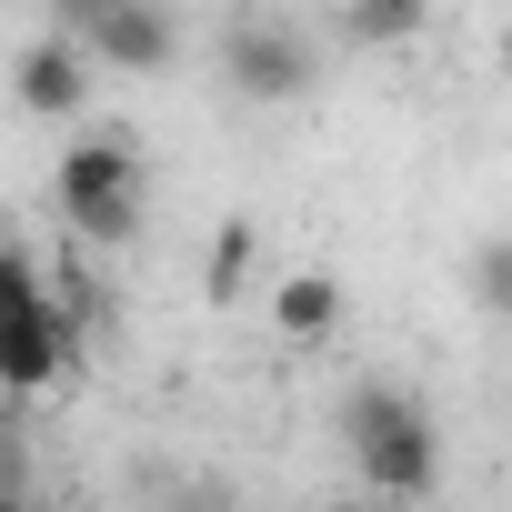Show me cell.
<instances>
[{"mask_svg": "<svg viewBox=\"0 0 512 512\" xmlns=\"http://www.w3.org/2000/svg\"><path fill=\"white\" fill-rule=\"evenodd\" d=\"M0 302H11V312H0V392H11V412H31L71 362H81V322H71V302L51 292V272H41V251L31 241H11V251H0Z\"/></svg>", "mask_w": 512, "mask_h": 512, "instance_id": "2", "label": "cell"}, {"mask_svg": "<svg viewBox=\"0 0 512 512\" xmlns=\"http://www.w3.org/2000/svg\"><path fill=\"white\" fill-rule=\"evenodd\" d=\"M492 61H502V81H512V11H502V31H492Z\"/></svg>", "mask_w": 512, "mask_h": 512, "instance_id": "12", "label": "cell"}, {"mask_svg": "<svg viewBox=\"0 0 512 512\" xmlns=\"http://www.w3.org/2000/svg\"><path fill=\"white\" fill-rule=\"evenodd\" d=\"M462 292L492 312V322H512V231H492V241H472V262H462Z\"/></svg>", "mask_w": 512, "mask_h": 512, "instance_id": "10", "label": "cell"}, {"mask_svg": "<svg viewBox=\"0 0 512 512\" xmlns=\"http://www.w3.org/2000/svg\"><path fill=\"white\" fill-rule=\"evenodd\" d=\"M211 61H221V81H231L241 111H292L312 91V41L292 21H231Z\"/></svg>", "mask_w": 512, "mask_h": 512, "instance_id": "4", "label": "cell"}, {"mask_svg": "<svg viewBox=\"0 0 512 512\" xmlns=\"http://www.w3.org/2000/svg\"><path fill=\"white\" fill-rule=\"evenodd\" d=\"M342 272H322V262H292V272H272V292H262V322H272V342L282 352H322L332 332H342Z\"/></svg>", "mask_w": 512, "mask_h": 512, "instance_id": "6", "label": "cell"}, {"mask_svg": "<svg viewBox=\"0 0 512 512\" xmlns=\"http://www.w3.org/2000/svg\"><path fill=\"white\" fill-rule=\"evenodd\" d=\"M91 81H101V51H91L81 31H41V41H21V61H11V91H21L31 121H81V111H91Z\"/></svg>", "mask_w": 512, "mask_h": 512, "instance_id": "5", "label": "cell"}, {"mask_svg": "<svg viewBox=\"0 0 512 512\" xmlns=\"http://www.w3.org/2000/svg\"><path fill=\"white\" fill-rule=\"evenodd\" d=\"M111 11H121V0H51V31H81V41H91Z\"/></svg>", "mask_w": 512, "mask_h": 512, "instance_id": "11", "label": "cell"}, {"mask_svg": "<svg viewBox=\"0 0 512 512\" xmlns=\"http://www.w3.org/2000/svg\"><path fill=\"white\" fill-rule=\"evenodd\" d=\"M141 191H151V161L131 131H81L51 171V201H61V231L81 251H131L141 241Z\"/></svg>", "mask_w": 512, "mask_h": 512, "instance_id": "3", "label": "cell"}, {"mask_svg": "<svg viewBox=\"0 0 512 512\" xmlns=\"http://www.w3.org/2000/svg\"><path fill=\"white\" fill-rule=\"evenodd\" d=\"M332 432H342V452H352V472H362L372 492H392V502L442 492V412H432L412 382H392V372L352 382L342 412H332Z\"/></svg>", "mask_w": 512, "mask_h": 512, "instance_id": "1", "label": "cell"}, {"mask_svg": "<svg viewBox=\"0 0 512 512\" xmlns=\"http://www.w3.org/2000/svg\"><path fill=\"white\" fill-rule=\"evenodd\" d=\"M91 51H101V71H131V81L171 71V61H181V21H171V0H121V11L91 31Z\"/></svg>", "mask_w": 512, "mask_h": 512, "instance_id": "7", "label": "cell"}, {"mask_svg": "<svg viewBox=\"0 0 512 512\" xmlns=\"http://www.w3.org/2000/svg\"><path fill=\"white\" fill-rule=\"evenodd\" d=\"M251 272H262V221H251V211H221L211 241H201V302H211V312H241Z\"/></svg>", "mask_w": 512, "mask_h": 512, "instance_id": "8", "label": "cell"}, {"mask_svg": "<svg viewBox=\"0 0 512 512\" xmlns=\"http://www.w3.org/2000/svg\"><path fill=\"white\" fill-rule=\"evenodd\" d=\"M332 31H342V51H412L432 31V0H342Z\"/></svg>", "mask_w": 512, "mask_h": 512, "instance_id": "9", "label": "cell"}]
</instances>
